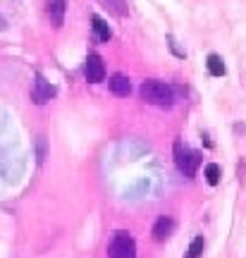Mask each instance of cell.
<instances>
[{
	"instance_id": "obj_1",
	"label": "cell",
	"mask_w": 246,
	"mask_h": 258,
	"mask_svg": "<svg viewBox=\"0 0 246 258\" xmlns=\"http://www.w3.org/2000/svg\"><path fill=\"white\" fill-rule=\"evenodd\" d=\"M141 98L155 108H172L174 105V91L172 86H167L165 82L151 79V82L141 84Z\"/></svg>"
},
{
	"instance_id": "obj_2",
	"label": "cell",
	"mask_w": 246,
	"mask_h": 258,
	"mask_svg": "<svg viewBox=\"0 0 246 258\" xmlns=\"http://www.w3.org/2000/svg\"><path fill=\"white\" fill-rule=\"evenodd\" d=\"M174 163L187 177H194L201 165V156L189 146H184L182 141H174Z\"/></svg>"
},
{
	"instance_id": "obj_3",
	"label": "cell",
	"mask_w": 246,
	"mask_h": 258,
	"mask_svg": "<svg viewBox=\"0 0 246 258\" xmlns=\"http://www.w3.org/2000/svg\"><path fill=\"white\" fill-rule=\"evenodd\" d=\"M108 256L110 258H137V244L127 232H117L112 241L108 244Z\"/></svg>"
},
{
	"instance_id": "obj_4",
	"label": "cell",
	"mask_w": 246,
	"mask_h": 258,
	"mask_svg": "<svg viewBox=\"0 0 246 258\" xmlns=\"http://www.w3.org/2000/svg\"><path fill=\"white\" fill-rule=\"evenodd\" d=\"M55 96V89L53 84H48L43 79V74H36V82H34V91H31V101L38 103V105H43L46 101H50Z\"/></svg>"
},
{
	"instance_id": "obj_5",
	"label": "cell",
	"mask_w": 246,
	"mask_h": 258,
	"mask_svg": "<svg viewBox=\"0 0 246 258\" xmlns=\"http://www.w3.org/2000/svg\"><path fill=\"white\" fill-rule=\"evenodd\" d=\"M84 74L91 84H98L105 79V64L98 55H89L86 57V64H84Z\"/></svg>"
},
{
	"instance_id": "obj_6",
	"label": "cell",
	"mask_w": 246,
	"mask_h": 258,
	"mask_svg": "<svg viewBox=\"0 0 246 258\" xmlns=\"http://www.w3.org/2000/svg\"><path fill=\"white\" fill-rule=\"evenodd\" d=\"M172 232H174V220L172 218H167V215H163V218H158V220H155L151 234H153L155 241H165Z\"/></svg>"
},
{
	"instance_id": "obj_7",
	"label": "cell",
	"mask_w": 246,
	"mask_h": 258,
	"mask_svg": "<svg viewBox=\"0 0 246 258\" xmlns=\"http://www.w3.org/2000/svg\"><path fill=\"white\" fill-rule=\"evenodd\" d=\"M108 86H110V91L115 93V96H119V98H125V96L132 93V84H129V79L125 74H112Z\"/></svg>"
},
{
	"instance_id": "obj_8",
	"label": "cell",
	"mask_w": 246,
	"mask_h": 258,
	"mask_svg": "<svg viewBox=\"0 0 246 258\" xmlns=\"http://www.w3.org/2000/svg\"><path fill=\"white\" fill-rule=\"evenodd\" d=\"M65 10H67V3H65V0H50V3H48V15H50V22H53L55 27H63Z\"/></svg>"
},
{
	"instance_id": "obj_9",
	"label": "cell",
	"mask_w": 246,
	"mask_h": 258,
	"mask_svg": "<svg viewBox=\"0 0 246 258\" xmlns=\"http://www.w3.org/2000/svg\"><path fill=\"white\" fill-rule=\"evenodd\" d=\"M91 27H93V31H96V36L100 38V41H110L112 38V29L108 27V22L103 17H98V15H93L91 17Z\"/></svg>"
},
{
	"instance_id": "obj_10",
	"label": "cell",
	"mask_w": 246,
	"mask_h": 258,
	"mask_svg": "<svg viewBox=\"0 0 246 258\" xmlns=\"http://www.w3.org/2000/svg\"><path fill=\"white\" fill-rule=\"evenodd\" d=\"M206 67H208V72L213 74V77H225V72H227V67H225V62H222V57L215 55V53H210L208 55Z\"/></svg>"
},
{
	"instance_id": "obj_11",
	"label": "cell",
	"mask_w": 246,
	"mask_h": 258,
	"mask_svg": "<svg viewBox=\"0 0 246 258\" xmlns=\"http://www.w3.org/2000/svg\"><path fill=\"white\" fill-rule=\"evenodd\" d=\"M220 165L218 163H210V165H206V182H208L210 186H215L220 182Z\"/></svg>"
},
{
	"instance_id": "obj_12",
	"label": "cell",
	"mask_w": 246,
	"mask_h": 258,
	"mask_svg": "<svg viewBox=\"0 0 246 258\" xmlns=\"http://www.w3.org/2000/svg\"><path fill=\"white\" fill-rule=\"evenodd\" d=\"M203 246H206L203 237H196V239L192 241L189 251H187V258H201V253H203Z\"/></svg>"
},
{
	"instance_id": "obj_13",
	"label": "cell",
	"mask_w": 246,
	"mask_h": 258,
	"mask_svg": "<svg viewBox=\"0 0 246 258\" xmlns=\"http://www.w3.org/2000/svg\"><path fill=\"white\" fill-rule=\"evenodd\" d=\"M103 3H105V8H110L115 15H119V17L127 15V3H125V0H103Z\"/></svg>"
},
{
	"instance_id": "obj_14",
	"label": "cell",
	"mask_w": 246,
	"mask_h": 258,
	"mask_svg": "<svg viewBox=\"0 0 246 258\" xmlns=\"http://www.w3.org/2000/svg\"><path fill=\"white\" fill-rule=\"evenodd\" d=\"M167 41H170V48H172V53H174L177 57H184V55H187L184 50H179V48H177V41H174L172 36H167Z\"/></svg>"
},
{
	"instance_id": "obj_15",
	"label": "cell",
	"mask_w": 246,
	"mask_h": 258,
	"mask_svg": "<svg viewBox=\"0 0 246 258\" xmlns=\"http://www.w3.org/2000/svg\"><path fill=\"white\" fill-rule=\"evenodd\" d=\"M5 27H8V22H5V17L0 15V31H5Z\"/></svg>"
}]
</instances>
